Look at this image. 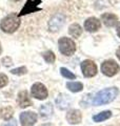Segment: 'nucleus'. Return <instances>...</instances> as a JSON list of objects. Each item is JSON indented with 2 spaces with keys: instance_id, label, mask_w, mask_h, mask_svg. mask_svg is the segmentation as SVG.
Instances as JSON below:
<instances>
[{
  "instance_id": "nucleus-3",
  "label": "nucleus",
  "mask_w": 120,
  "mask_h": 126,
  "mask_svg": "<svg viewBox=\"0 0 120 126\" xmlns=\"http://www.w3.org/2000/svg\"><path fill=\"white\" fill-rule=\"evenodd\" d=\"M58 46L60 53L64 56H72L76 52V44L71 38L62 37L58 40Z\"/></svg>"
},
{
  "instance_id": "nucleus-23",
  "label": "nucleus",
  "mask_w": 120,
  "mask_h": 126,
  "mask_svg": "<svg viewBox=\"0 0 120 126\" xmlns=\"http://www.w3.org/2000/svg\"><path fill=\"white\" fill-rule=\"evenodd\" d=\"M7 82H9V78H7L6 75L0 74V88L4 87V86L7 84Z\"/></svg>"
},
{
  "instance_id": "nucleus-20",
  "label": "nucleus",
  "mask_w": 120,
  "mask_h": 126,
  "mask_svg": "<svg viewBox=\"0 0 120 126\" xmlns=\"http://www.w3.org/2000/svg\"><path fill=\"white\" fill-rule=\"evenodd\" d=\"M42 56H43V59H44L47 63H53L55 61V59H56L55 54L52 52V50H47V52L43 53Z\"/></svg>"
},
{
  "instance_id": "nucleus-28",
  "label": "nucleus",
  "mask_w": 120,
  "mask_h": 126,
  "mask_svg": "<svg viewBox=\"0 0 120 126\" xmlns=\"http://www.w3.org/2000/svg\"><path fill=\"white\" fill-rule=\"evenodd\" d=\"M0 54H1V44H0Z\"/></svg>"
},
{
  "instance_id": "nucleus-2",
  "label": "nucleus",
  "mask_w": 120,
  "mask_h": 126,
  "mask_svg": "<svg viewBox=\"0 0 120 126\" xmlns=\"http://www.w3.org/2000/svg\"><path fill=\"white\" fill-rule=\"evenodd\" d=\"M19 25H20V19L17 14L7 15L5 18L2 19L1 24H0L1 30L7 34H12V33H14L15 31H17Z\"/></svg>"
},
{
  "instance_id": "nucleus-6",
  "label": "nucleus",
  "mask_w": 120,
  "mask_h": 126,
  "mask_svg": "<svg viewBox=\"0 0 120 126\" xmlns=\"http://www.w3.org/2000/svg\"><path fill=\"white\" fill-rule=\"evenodd\" d=\"M31 94H32V97H34L38 100H44L47 98V94H47V89L45 86L42 83L37 82V83L33 84V86H32Z\"/></svg>"
},
{
  "instance_id": "nucleus-19",
  "label": "nucleus",
  "mask_w": 120,
  "mask_h": 126,
  "mask_svg": "<svg viewBox=\"0 0 120 126\" xmlns=\"http://www.w3.org/2000/svg\"><path fill=\"white\" fill-rule=\"evenodd\" d=\"M66 87L69 88L72 93H78L83 89V84L80 83V82H67Z\"/></svg>"
},
{
  "instance_id": "nucleus-10",
  "label": "nucleus",
  "mask_w": 120,
  "mask_h": 126,
  "mask_svg": "<svg viewBox=\"0 0 120 126\" xmlns=\"http://www.w3.org/2000/svg\"><path fill=\"white\" fill-rule=\"evenodd\" d=\"M82 120V115L81 111L78 109H72L70 111H67L66 113V121L69 122L70 124H79Z\"/></svg>"
},
{
  "instance_id": "nucleus-13",
  "label": "nucleus",
  "mask_w": 120,
  "mask_h": 126,
  "mask_svg": "<svg viewBox=\"0 0 120 126\" xmlns=\"http://www.w3.org/2000/svg\"><path fill=\"white\" fill-rule=\"evenodd\" d=\"M71 104V99L67 94H60L56 99V105L59 109H66Z\"/></svg>"
},
{
  "instance_id": "nucleus-27",
  "label": "nucleus",
  "mask_w": 120,
  "mask_h": 126,
  "mask_svg": "<svg viewBox=\"0 0 120 126\" xmlns=\"http://www.w3.org/2000/svg\"><path fill=\"white\" fill-rule=\"evenodd\" d=\"M116 55H117V57H118V59L120 60V46H119V48L117 49V52H116Z\"/></svg>"
},
{
  "instance_id": "nucleus-11",
  "label": "nucleus",
  "mask_w": 120,
  "mask_h": 126,
  "mask_svg": "<svg viewBox=\"0 0 120 126\" xmlns=\"http://www.w3.org/2000/svg\"><path fill=\"white\" fill-rule=\"evenodd\" d=\"M100 26H101V23H100V21L95 17H91L84 21V29L87 32H90V33L97 32L100 29Z\"/></svg>"
},
{
  "instance_id": "nucleus-21",
  "label": "nucleus",
  "mask_w": 120,
  "mask_h": 126,
  "mask_svg": "<svg viewBox=\"0 0 120 126\" xmlns=\"http://www.w3.org/2000/svg\"><path fill=\"white\" fill-rule=\"evenodd\" d=\"M60 73H61L62 76L64 78H66V79H71V80H74V79H76L75 75L72 72H70V70L67 68H65V67H61V68H60Z\"/></svg>"
},
{
  "instance_id": "nucleus-26",
  "label": "nucleus",
  "mask_w": 120,
  "mask_h": 126,
  "mask_svg": "<svg viewBox=\"0 0 120 126\" xmlns=\"http://www.w3.org/2000/svg\"><path fill=\"white\" fill-rule=\"evenodd\" d=\"M117 34H118V36L120 37V22L118 23V25H117Z\"/></svg>"
},
{
  "instance_id": "nucleus-24",
  "label": "nucleus",
  "mask_w": 120,
  "mask_h": 126,
  "mask_svg": "<svg viewBox=\"0 0 120 126\" xmlns=\"http://www.w3.org/2000/svg\"><path fill=\"white\" fill-rule=\"evenodd\" d=\"M1 126H18L17 125V122H16V120H9L7 122H5V123H3Z\"/></svg>"
},
{
  "instance_id": "nucleus-29",
  "label": "nucleus",
  "mask_w": 120,
  "mask_h": 126,
  "mask_svg": "<svg viewBox=\"0 0 120 126\" xmlns=\"http://www.w3.org/2000/svg\"><path fill=\"white\" fill-rule=\"evenodd\" d=\"M13 1H19V0H13Z\"/></svg>"
},
{
  "instance_id": "nucleus-17",
  "label": "nucleus",
  "mask_w": 120,
  "mask_h": 126,
  "mask_svg": "<svg viewBox=\"0 0 120 126\" xmlns=\"http://www.w3.org/2000/svg\"><path fill=\"white\" fill-rule=\"evenodd\" d=\"M52 113H53V105L51 103L43 104L40 107V116L42 118H49L52 116Z\"/></svg>"
},
{
  "instance_id": "nucleus-1",
  "label": "nucleus",
  "mask_w": 120,
  "mask_h": 126,
  "mask_svg": "<svg viewBox=\"0 0 120 126\" xmlns=\"http://www.w3.org/2000/svg\"><path fill=\"white\" fill-rule=\"evenodd\" d=\"M117 94H118V88H116V87H109V88L102 89L96 94V97L94 98L93 104L94 105L109 104L112 101L115 100Z\"/></svg>"
},
{
  "instance_id": "nucleus-7",
  "label": "nucleus",
  "mask_w": 120,
  "mask_h": 126,
  "mask_svg": "<svg viewBox=\"0 0 120 126\" xmlns=\"http://www.w3.org/2000/svg\"><path fill=\"white\" fill-rule=\"evenodd\" d=\"M64 20H65V17L62 14L58 13V14L54 15L49 21V30L51 32L60 31L61 27L63 26V24H64Z\"/></svg>"
},
{
  "instance_id": "nucleus-9",
  "label": "nucleus",
  "mask_w": 120,
  "mask_h": 126,
  "mask_svg": "<svg viewBox=\"0 0 120 126\" xmlns=\"http://www.w3.org/2000/svg\"><path fill=\"white\" fill-rule=\"evenodd\" d=\"M19 119L22 126H33L37 121V113L34 111H24L20 113Z\"/></svg>"
},
{
  "instance_id": "nucleus-4",
  "label": "nucleus",
  "mask_w": 120,
  "mask_h": 126,
  "mask_svg": "<svg viewBox=\"0 0 120 126\" xmlns=\"http://www.w3.org/2000/svg\"><path fill=\"white\" fill-rule=\"evenodd\" d=\"M81 70L83 76L86 78H92L97 75L98 68L96 63L92 60H84L81 63Z\"/></svg>"
},
{
  "instance_id": "nucleus-14",
  "label": "nucleus",
  "mask_w": 120,
  "mask_h": 126,
  "mask_svg": "<svg viewBox=\"0 0 120 126\" xmlns=\"http://www.w3.org/2000/svg\"><path fill=\"white\" fill-rule=\"evenodd\" d=\"M101 20L104 23V25L107 27H113L117 24L118 22V18L117 16L114 15V14H111V13H105L101 15Z\"/></svg>"
},
{
  "instance_id": "nucleus-5",
  "label": "nucleus",
  "mask_w": 120,
  "mask_h": 126,
  "mask_svg": "<svg viewBox=\"0 0 120 126\" xmlns=\"http://www.w3.org/2000/svg\"><path fill=\"white\" fill-rule=\"evenodd\" d=\"M101 72L107 77H113L119 72V65L114 60L104 61L101 65Z\"/></svg>"
},
{
  "instance_id": "nucleus-16",
  "label": "nucleus",
  "mask_w": 120,
  "mask_h": 126,
  "mask_svg": "<svg viewBox=\"0 0 120 126\" xmlns=\"http://www.w3.org/2000/svg\"><path fill=\"white\" fill-rule=\"evenodd\" d=\"M69 34L73 38H79L82 34V27L77 23H74L69 27Z\"/></svg>"
},
{
  "instance_id": "nucleus-12",
  "label": "nucleus",
  "mask_w": 120,
  "mask_h": 126,
  "mask_svg": "<svg viewBox=\"0 0 120 126\" xmlns=\"http://www.w3.org/2000/svg\"><path fill=\"white\" fill-rule=\"evenodd\" d=\"M17 103L21 108H25L27 106L32 105V101L30 99L29 93L26 90H21L18 94V98H17Z\"/></svg>"
},
{
  "instance_id": "nucleus-15",
  "label": "nucleus",
  "mask_w": 120,
  "mask_h": 126,
  "mask_svg": "<svg viewBox=\"0 0 120 126\" xmlns=\"http://www.w3.org/2000/svg\"><path fill=\"white\" fill-rule=\"evenodd\" d=\"M14 116V109L11 106L2 107L0 109V118L3 120H11Z\"/></svg>"
},
{
  "instance_id": "nucleus-22",
  "label": "nucleus",
  "mask_w": 120,
  "mask_h": 126,
  "mask_svg": "<svg viewBox=\"0 0 120 126\" xmlns=\"http://www.w3.org/2000/svg\"><path fill=\"white\" fill-rule=\"evenodd\" d=\"M11 73L13 75H16V76H22V75H25L27 73V68L25 67V66H21V67L12 69Z\"/></svg>"
},
{
  "instance_id": "nucleus-18",
  "label": "nucleus",
  "mask_w": 120,
  "mask_h": 126,
  "mask_svg": "<svg viewBox=\"0 0 120 126\" xmlns=\"http://www.w3.org/2000/svg\"><path fill=\"white\" fill-rule=\"evenodd\" d=\"M111 117H112V112L110 110H104V111H101L100 113H97L96 116H94L93 120L94 122H102V121L110 119Z\"/></svg>"
},
{
  "instance_id": "nucleus-8",
  "label": "nucleus",
  "mask_w": 120,
  "mask_h": 126,
  "mask_svg": "<svg viewBox=\"0 0 120 126\" xmlns=\"http://www.w3.org/2000/svg\"><path fill=\"white\" fill-rule=\"evenodd\" d=\"M41 3V0H27L25 2L23 9L21 10V12L18 14L19 17L21 16H24L27 14H31V13H35V12H38V11H41L40 7H38V4Z\"/></svg>"
},
{
  "instance_id": "nucleus-25",
  "label": "nucleus",
  "mask_w": 120,
  "mask_h": 126,
  "mask_svg": "<svg viewBox=\"0 0 120 126\" xmlns=\"http://www.w3.org/2000/svg\"><path fill=\"white\" fill-rule=\"evenodd\" d=\"M2 62H3V64H4L5 66H10L12 64V61H11V59L10 58H3L2 59Z\"/></svg>"
}]
</instances>
